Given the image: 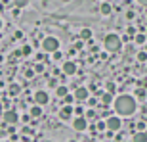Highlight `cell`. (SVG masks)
Wrapping results in <instances>:
<instances>
[{
    "mask_svg": "<svg viewBox=\"0 0 147 142\" xmlns=\"http://www.w3.org/2000/svg\"><path fill=\"white\" fill-rule=\"evenodd\" d=\"M105 127H107V123H103V121H101V123H98V129H99V131H103Z\"/></svg>",
    "mask_w": 147,
    "mask_h": 142,
    "instance_id": "obj_26",
    "label": "cell"
},
{
    "mask_svg": "<svg viewBox=\"0 0 147 142\" xmlns=\"http://www.w3.org/2000/svg\"><path fill=\"white\" fill-rule=\"evenodd\" d=\"M140 4H143V6H147V0H138Z\"/></svg>",
    "mask_w": 147,
    "mask_h": 142,
    "instance_id": "obj_30",
    "label": "cell"
},
{
    "mask_svg": "<svg viewBox=\"0 0 147 142\" xmlns=\"http://www.w3.org/2000/svg\"><path fill=\"white\" fill-rule=\"evenodd\" d=\"M0 111H2V104H0Z\"/></svg>",
    "mask_w": 147,
    "mask_h": 142,
    "instance_id": "obj_31",
    "label": "cell"
},
{
    "mask_svg": "<svg viewBox=\"0 0 147 142\" xmlns=\"http://www.w3.org/2000/svg\"><path fill=\"white\" fill-rule=\"evenodd\" d=\"M86 127H88V121H86V117H82V115H78V117L73 121V129L78 131V132L86 131Z\"/></svg>",
    "mask_w": 147,
    "mask_h": 142,
    "instance_id": "obj_4",
    "label": "cell"
},
{
    "mask_svg": "<svg viewBox=\"0 0 147 142\" xmlns=\"http://www.w3.org/2000/svg\"><path fill=\"white\" fill-rule=\"evenodd\" d=\"M34 71H36V73H42V71H44V66H42V63H36V66H34Z\"/></svg>",
    "mask_w": 147,
    "mask_h": 142,
    "instance_id": "obj_23",
    "label": "cell"
},
{
    "mask_svg": "<svg viewBox=\"0 0 147 142\" xmlns=\"http://www.w3.org/2000/svg\"><path fill=\"white\" fill-rule=\"evenodd\" d=\"M57 48H59V40L55 37H46L42 40V50L44 52H55Z\"/></svg>",
    "mask_w": 147,
    "mask_h": 142,
    "instance_id": "obj_3",
    "label": "cell"
},
{
    "mask_svg": "<svg viewBox=\"0 0 147 142\" xmlns=\"http://www.w3.org/2000/svg\"><path fill=\"white\" fill-rule=\"evenodd\" d=\"M63 2H69V0H63Z\"/></svg>",
    "mask_w": 147,
    "mask_h": 142,
    "instance_id": "obj_32",
    "label": "cell"
},
{
    "mask_svg": "<svg viewBox=\"0 0 147 142\" xmlns=\"http://www.w3.org/2000/svg\"><path fill=\"white\" fill-rule=\"evenodd\" d=\"M17 119H19V117H17V113L13 111V109H8V111H4V121L8 123V125H16Z\"/></svg>",
    "mask_w": 147,
    "mask_h": 142,
    "instance_id": "obj_6",
    "label": "cell"
},
{
    "mask_svg": "<svg viewBox=\"0 0 147 142\" xmlns=\"http://www.w3.org/2000/svg\"><path fill=\"white\" fill-rule=\"evenodd\" d=\"M103 44H105V50H107V52H119L120 46H122V40H120L119 35L111 33V35L105 37V42Z\"/></svg>",
    "mask_w": 147,
    "mask_h": 142,
    "instance_id": "obj_2",
    "label": "cell"
},
{
    "mask_svg": "<svg viewBox=\"0 0 147 142\" xmlns=\"http://www.w3.org/2000/svg\"><path fill=\"white\" fill-rule=\"evenodd\" d=\"M138 61H147V52H140L138 54Z\"/></svg>",
    "mask_w": 147,
    "mask_h": 142,
    "instance_id": "obj_19",
    "label": "cell"
},
{
    "mask_svg": "<svg viewBox=\"0 0 147 142\" xmlns=\"http://www.w3.org/2000/svg\"><path fill=\"white\" fill-rule=\"evenodd\" d=\"M136 96H138V98H145V90H143V88H138Z\"/></svg>",
    "mask_w": 147,
    "mask_h": 142,
    "instance_id": "obj_21",
    "label": "cell"
},
{
    "mask_svg": "<svg viewBox=\"0 0 147 142\" xmlns=\"http://www.w3.org/2000/svg\"><path fill=\"white\" fill-rule=\"evenodd\" d=\"M75 98H76V102H84V100H88V90L84 87L76 88L75 90Z\"/></svg>",
    "mask_w": 147,
    "mask_h": 142,
    "instance_id": "obj_8",
    "label": "cell"
},
{
    "mask_svg": "<svg viewBox=\"0 0 147 142\" xmlns=\"http://www.w3.org/2000/svg\"><path fill=\"white\" fill-rule=\"evenodd\" d=\"M21 54L23 56H29V54H31V46H25V48L21 50Z\"/></svg>",
    "mask_w": 147,
    "mask_h": 142,
    "instance_id": "obj_24",
    "label": "cell"
},
{
    "mask_svg": "<svg viewBox=\"0 0 147 142\" xmlns=\"http://www.w3.org/2000/svg\"><path fill=\"white\" fill-rule=\"evenodd\" d=\"M113 106H115L117 115H122V117H128V115H132L136 111V100L132 98L130 94H122L119 98H115Z\"/></svg>",
    "mask_w": 147,
    "mask_h": 142,
    "instance_id": "obj_1",
    "label": "cell"
},
{
    "mask_svg": "<svg viewBox=\"0 0 147 142\" xmlns=\"http://www.w3.org/2000/svg\"><path fill=\"white\" fill-rule=\"evenodd\" d=\"M17 92H19V87H17V85H11L10 87V94L13 96V94H17Z\"/></svg>",
    "mask_w": 147,
    "mask_h": 142,
    "instance_id": "obj_20",
    "label": "cell"
},
{
    "mask_svg": "<svg viewBox=\"0 0 147 142\" xmlns=\"http://www.w3.org/2000/svg\"><path fill=\"white\" fill-rule=\"evenodd\" d=\"M73 111H75V108H73V104H67L65 108H63V109L59 111V117H61V119H71Z\"/></svg>",
    "mask_w": 147,
    "mask_h": 142,
    "instance_id": "obj_9",
    "label": "cell"
},
{
    "mask_svg": "<svg viewBox=\"0 0 147 142\" xmlns=\"http://www.w3.org/2000/svg\"><path fill=\"white\" fill-rule=\"evenodd\" d=\"M34 102H36L38 106L48 104V92H44V90H38V92L34 94Z\"/></svg>",
    "mask_w": 147,
    "mask_h": 142,
    "instance_id": "obj_7",
    "label": "cell"
},
{
    "mask_svg": "<svg viewBox=\"0 0 147 142\" xmlns=\"http://www.w3.org/2000/svg\"><path fill=\"white\" fill-rule=\"evenodd\" d=\"M63 73H65V75H75L76 73V63L75 61H65V63H63Z\"/></svg>",
    "mask_w": 147,
    "mask_h": 142,
    "instance_id": "obj_10",
    "label": "cell"
},
{
    "mask_svg": "<svg viewBox=\"0 0 147 142\" xmlns=\"http://www.w3.org/2000/svg\"><path fill=\"white\" fill-rule=\"evenodd\" d=\"M82 111H84L82 108H75V113H76V115H82Z\"/></svg>",
    "mask_w": 147,
    "mask_h": 142,
    "instance_id": "obj_28",
    "label": "cell"
},
{
    "mask_svg": "<svg viewBox=\"0 0 147 142\" xmlns=\"http://www.w3.org/2000/svg\"><path fill=\"white\" fill-rule=\"evenodd\" d=\"M107 90H109V92H115V85L113 83H107Z\"/></svg>",
    "mask_w": 147,
    "mask_h": 142,
    "instance_id": "obj_25",
    "label": "cell"
},
{
    "mask_svg": "<svg viewBox=\"0 0 147 142\" xmlns=\"http://www.w3.org/2000/svg\"><path fill=\"white\" fill-rule=\"evenodd\" d=\"M105 123H107V129H109V131H113V132H117L120 129V119L117 117V115H111Z\"/></svg>",
    "mask_w": 147,
    "mask_h": 142,
    "instance_id": "obj_5",
    "label": "cell"
},
{
    "mask_svg": "<svg viewBox=\"0 0 147 142\" xmlns=\"http://www.w3.org/2000/svg\"><path fill=\"white\" fill-rule=\"evenodd\" d=\"M132 142H147V132L145 131H140L134 134V140Z\"/></svg>",
    "mask_w": 147,
    "mask_h": 142,
    "instance_id": "obj_12",
    "label": "cell"
},
{
    "mask_svg": "<svg viewBox=\"0 0 147 142\" xmlns=\"http://www.w3.org/2000/svg\"><path fill=\"white\" fill-rule=\"evenodd\" d=\"M134 40H136L138 44H143V42H145V35H143V33L136 35V37H134Z\"/></svg>",
    "mask_w": 147,
    "mask_h": 142,
    "instance_id": "obj_17",
    "label": "cell"
},
{
    "mask_svg": "<svg viewBox=\"0 0 147 142\" xmlns=\"http://www.w3.org/2000/svg\"><path fill=\"white\" fill-rule=\"evenodd\" d=\"M55 94L61 96V98H65V96H67V88L65 87H57V88H55Z\"/></svg>",
    "mask_w": 147,
    "mask_h": 142,
    "instance_id": "obj_15",
    "label": "cell"
},
{
    "mask_svg": "<svg viewBox=\"0 0 147 142\" xmlns=\"http://www.w3.org/2000/svg\"><path fill=\"white\" fill-rule=\"evenodd\" d=\"M75 96H69V94H67V96H65V104H73V102H75Z\"/></svg>",
    "mask_w": 147,
    "mask_h": 142,
    "instance_id": "obj_22",
    "label": "cell"
},
{
    "mask_svg": "<svg viewBox=\"0 0 147 142\" xmlns=\"http://www.w3.org/2000/svg\"><path fill=\"white\" fill-rule=\"evenodd\" d=\"M80 37H82V40H86V38L92 37V31H90V29H82V31H80Z\"/></svg>",
    "mask_w": 147,
    "mask_h": 142,
    "instance_id": "obj_16",
    "label": "cell"
},
{
    "mask_svg": "<svg viewBox=\"0 0 147 142\" xmlns=\"http://www.w3.org/2000/svg\"><path fill=\"white\" fill-rule=\"evenodd\" d=\"M86 117H96V113H94L92 109H88V111H86Z\"/></svg>",
    "mask_w": 147,
    "mask_h": 142,
    "instance_id": "obj_27",
    "label": "cell"
},
{
    "mask_svg": "<svg viewBox=\"0 0 147 142\" xmlns=\"http://www.w3.org/2000/svg\"><path fill=\"white\" fill-rule=\"evenodd\" d=\"M0 27H2V21H0Z\"/></svg>",
    "mask_w": 147,
    "mask_h": 142,
    "instance_id": "obj_33",
    "label": "cell"
},
{
    "mask_svg": "<svg viewBox=\"0 0 147 142\" xmlns=\"http://www.w3.org/2000/svg\"><path fill=\"white\" fill-rule=\"evenodd\" d=\"M99 98H101V102H103L105 106H109V104H113V102H115L113 92H109V90H107V92H101V94H99Z\"/></svg>",
    "mask_w": 147,
    "mask_h": 142,
    "instance_id": "obj_11",
    "label": "cell"
},
{
    "mask_svg": "<svg viewBox=\"0 0 147 142\" xmlns=\"http://www.w3.org/2000/svg\"><path fill=\"white\" fill-rule=\"evenodd\" d=\"M138 129L140 131H145V123H138Z\"/></svg>",
    "mask_w": 147,
    "mask_h": 142,
    "instance_id": "obj_29",
    "label": "cell"
},
{
    "mask_svg": "<svg viewBox=\"0 0 147 142\" xmlns=\"http://www.w3.org/2000/svg\"><path fill=\"white\" fill-rule=\"evenodd\" d=\"M40 113H42V109H40V106H33L31 108V117H40Z\"/></svg>",
    "mask_w": 147,
    "mask_h": 142,
    "instance_id": "obj_14",
    "label": "cell"
},
{
    "mask_svg": "<svg viewBox=\"0 0 147 142\" xmlns=\"http://www.w3.org/2000/svg\"><path fill=\"white\" fill-rule=\"evenodd\" d=\"M13 4H16L17 8H25V6L29 4V0H13Z\"/></svg>",
    "mask_w": 147,
    "mask_h": 142,
    "instance_id": "obj_18",
    "label": "cell"
},
{
    "mask_svg": "<svg viewBox=\"0 0 147 142\" xmlns=\"http://www.w3.org/2000/svg\"><path fill=\"white\" fill-rule=\"evenodd\" d=\"M99 12H101L103 16H109V14H111V4H107V2H101V6H99Z\"/></svg>",
    "mask_w": 147,
    "mask_h": 142,
    "instance_id": "obj_13",
    "label": "cell"
}]
</instances>
